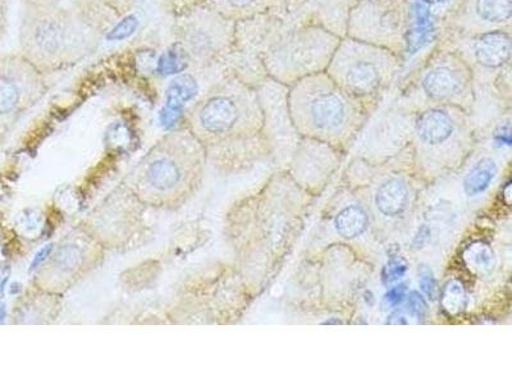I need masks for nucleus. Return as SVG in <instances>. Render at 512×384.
<instances>
[{
    "mask_svg": "<svg viewBox=\"0 0 512 384\" xmlns=\"http://www.w3.org/2000/svg\"><path fill=\"white\" fill-rule=\"evenodd\" d=\"M120 17L100 0H22L21 56L44 75L85 61Z\"/></svg>",
    "mask_w": 512,
    "mask_h": 384,
    "instance_id": "1",
    "label": "nucleus"
},
{
    "mask_svg": "<svg viewBox=\"0 0 512 384\" xmlns=\"http://www.w3.org/2000/svg\"><path fill=\"white\" fill-rule=\"evenodd\" d=\"M207 152L186 127L153 145L135 169L134 191L141 203L160 209L185 205L203 180Z\"/></svg>",
    "mask_w": 512,
    "mask_h": 384,
    "instance_id": "2",
    "label": "nucleus"
},
{
    "mask_svg": "<svg viewBox=\"0 0 512 384\" xmlns=\"http://www.w3.org/2000/svg\"><path fill=\"white\" fill-rule=\"evenodd\" d=\"M185 127L203 144L207 155L222 152L262 131L258 93L226 71L191 105Z\"/></svg>",
    "mask_w": 512,
    "mask_h": 384,
    "instance_id": "3",
    "label": "nucleus"
},
{
    "mask_svg": "<svg viewBox=\"0 0 512 384\" xmlns=\"http://www.w3.org/2000/svg\"><path fill=\"white\" fill-rule=\"evenodd\" d=\"M292 121L300 134L341 143L359 130L368 104L347 93L326 72L306 77L288 90Z\"/></svg>",
    "mask_w": 512,
    "mask_h": 384,
    "instance_id": "4",
    "label": "nucleus"
},
{
    "mask_svg": "<svg viewBox=\"0 0 512 384\" xmlns=\"http://www.w3.org/2000/svg\"><path fill=\"white\" fill-rule=\"evenodd\" d=\"M341 39L323 26L286 17L264 52L265 71L269 79L290 88L306 77L326 72Z\"/></svg>",
    "mask_w": 512,
    "mask_h": 384,
    "instance_id": "5",
    "label": "nucleus"
},
{
    "mask_svg": "<svg viewBox=\"0 0 512 384\" xmlns=\"http://www.w3.org/2000/svg\"><path fill=\"white\" fill-rule=\"evenodd\" d=\"M404 57L391 50L342 38L326 73L337 85L365 104H372L390 88L400 72Z\"/></svg>",
    "mask_w": 512,
    "mask_h": 384,
    "instance_id": "6",
    "label": "nucleus"
},
{
    "mask_svg": "<svg viewBox=\"0 0 512 384\" xmlns=\"http://www.w3.org/2000/svg\"><path fill=\"white\" fill-rule=\"evenodd\" d=\"M173 20V38L191 71L205 73L224 66L232 50L236 22L207 4L187 9Z\"/></svg>",
    "mask_w": 512,
    "mask_h": 384,
    "instance_id": "7",
    "label": "nucleus"
},
{
    "mask_svg": "<svg viewBox=\"0 0 512 384\" xmlns=\"http://www.w3.org/2000/svg\"><path fill=\"white\" fill-rule=\"evenodd\" d=\"M409 84L431 105H448L466 112L474 102L472 70L460 54L440 43L419 64Z\"/></svg>",
    "mask_w": 512,
    "mask_h": 384,
    "instance_id": "8",
    "label": "nucleus"
},
{
    "mask_svg": "<svg viewBox=\"0 0 512 384\" xmlns=\"http://www.w3.org/2000/svg\"><path fill=\"white\" fill-rule=\"evenodd\" d=\"M410 22L411 0H352L345 36L404 57Z\"/></svg>",
    "mask_w": 512,
    "mask_h": 384,
    "instance_id": "9",
    "label": "nucleus"
},
{
    "mask_svg": "<svg viewBox=\"0 0 512 384\" xmlns=\"http://www.w3.org/2000/svg\"><path fill=\"white\" fill-rule=\"evenodd\" d=\"M438 43L460 54L473 72L475 86L484 84L498 94L510 96L511 30L474 35H441Z\"/></svg>",
    "mask_w": 512,
    "mask_h": 384,
    "instance_id": "10",
    "label": "nucleus"
},
{
    "mask_svg": "<svg viewBox=\"0 0 512 384\" xmlns=\"http://www.w3.org/2000/svg\"><path fill=\"white\" fill-rule=\"evenodd\" d=\"M47 75L20 53L0 56V137L48 93Z\"/></svg>",
    "mask_w": 512,
    "mask_h": 384,
    "instance_id": "11",
    "label": "nucleus"
},
{
    "mask_svg": "<svg viewBox=\"0 0 512 384\" xmlns=\"http://www.w3.org/2000/svg\"><path fill=\"white\" fill-rule=\"evenodd\" d=\"M285 20L280 15H262L236 22L235 38L224 70L255 89L267 81L264 52Z\"/></svg>",
    "mask_w": 512,
    "mask_h": 384,
    "instance_id": "12",
    "label": "nucleus"
},
{
    "mask_svg": "<svg viewBox=\"0 0 512 384\" xmlns=\"http://www.w3.org/2000/svg\"><path fill=\"white\" fill-rule=\"evenodd\" d=\"M102 258V250L90 237L76 233L58 246L44 267L38 282L44 291L59 294L79 282Z\"/></svg>",
    "mask_w": 512,
    "mask_h": 384,
    "instance_id": "13",
    "label": "nucleus"
},
{
    "mask_svg": "<svg viewBox=\"0 0 512 384\" xmlns=\"http://www.w3.org/2000/svg\"><path fill=\"white\" fill-rule=\"evenodd\" d=\"M512 29V0H456L442 18L441 35Z\"/></svg>",
    "mask_w": 512,
    "mask_h": 384,
    "instance_id": "14",
    "label": "nucleus"
},
{
    "mask_svg": "<svg viewBox=\"0 0 512 384\" xmlns=\"http://www.w3.org/2000/svg\"><path fill=\"white\" fill-rule=\"evenodd\" d=\"M463 109L448 105H429L416 114L414 134L425 148H442L448 144L465 140L469 134V123Z\"/></svg>",
    "mask_w": 512,
    "mask_h": 384,
    "instance_id": "15",
    "label": "nucleus"
},
{
    "mask_svg": "<svg viewBox=\"0 0 512 384\" xmlns=\"http://www.w3.org/2000/svg\"><path fill=\"white\" fill-rule=\"evenodd\" d=\"M351 3L352 0H286V17L323 26L345 38Z\"/></svg>",
    "mask_w": 512,
    "mask_h": 384,
    "instance_id": "16",
    "label": "nucleus"
},
{
    "mask_svg": "<svg viewBox=\"0 0 512 384\" xmlns=\"http://www.w3.org/2000/svg\"><path fill=\"white\" fill-rule=\"evenodd\" d=\"M204 4L233 22L262 15L286 17V0H204Z\"/></svg>",
    "mask_w": 512,
    "mask_h": 384,
    "instance_id": "17",
    "label": "nucleus"
},
{
    "mask_svg": "<svg viewBox=\"0 0 512 384\" xmlns=\"http://www.w3.org/2000/svg\"><path fill=\"white\" fill-rule=\"evenodd\" d=\"M409 192L408 187L400 180L384 182L379 187L376 195V204L379 212L386 217H397L405 212L408 207Z\"/></svg>",
    "mask_w": 512,
    "mask_h": 384,
    "instance_id": "18",
    "label": "nucleus"
},
{
    "mask_svg": "<svg viewBox=\"0 0 512 384\" xmlns=\"http://www.w3.org/2000/svg\"><path fill=\"white\" fill-rule=\"evenodd\" d=\"M496 173V163L491 158L480 159L465 177L464 190L466 195L477 196L482 194L491 185Z\"/></svg>",
    "mask_w": 512,
    "mask_h": 384,
    "instance_id": "19",
    "label": "nucleus"
},
{
    "mask_svg": "<svg viewBox=\"0 0 512 384\" xmlns=\"http://www.w3.org/2000/svg\"><path fill=\"white\" fill-rule=\"evenodd\" d=\"M336 230L345 239H355L368 227L367 213L360 207L351 205L338 213L335 221Z\"/></svg>",
    "mask_w": 512,
    "mask_h": 384,
    "instance_id": "20",
    "label": "nucleus"
},
{
    "mask_svg": "<svg viewBox=\"0 0 512 384\" xmlns=\"http://www.w3.org/2000/svg\"><path fill=\"white\" fill-rule=\"evenodd\" d=\"M465 303L466 294L463 285L457 281L448 283L442 295L443 309L450 315H456L464 309Z\"/></svg>",
    "mask_w": 512,
    "mask_h": 384,
    "instance_id": "21",
    "label": "nucleus"
},
{
    "mask_svg": "<svg viewBox=\"0 0 512 384\" xmlns=\"http://www.w3.org/2000/svg\"><path fill=\"white\" fill-rule=\"evenodd\" d=\"M466 259L480 272L491 271L495 258H493L492 250L484 244H475L466 251Z\"/></svg>",
    "mask_w": 512,
    "mask_h": 384,
    "instance_id": "22",
    "label": "nucleus"
},
{
    "mask_svg": "<svg viewBox=\"0 0 512 384\" xmlns=\"http://www.w3.org/2000/svg\"><path fill=\"white\" fill-rule=\"evenodd\" d=\"M406 271H408L406 260L401 258V256H392L383 269L382 278L384 285L390 286L392 283L400 281L405 276Z\"/></svg>",
    "mask_w": 512,
    "mask_h": 384,
    "instance_id": "23",
    "label": "nucleus"
},
{
    "mask_svg": "<svg viewBox=\"0 0 512 384\" xmlns=\"http://www.w3.org/2000/svg\"><path fill=\"white\" fill-rule=\"evenodd\" d=\"M418 273L419 285L424 294L432 301L437 300L440 290H438L437 281L436 278H434L432 269H429L428 265H422V267L419 268Z\"/></svg>",
    "mask_w": 512,
    "mask_h": 384,
    "instance_id": "24",
    "label": "nucleus"
},
{
    "mask_svg": "<svg viewBox=\"0 0 512 384\" xmlns=\"http://www.w3.org/2000/svg\"><path fill=\"white\" fill-rule=\"evenodd\" d=\"M493 141H495L496 148H509L511 145L510 118H506V120L498 123L495 132H493Z\"/></svg>",
    "mask_w": 512,
    "mask_h": 384,
    "instance_id": "25",
    "label": "nucleus"
},
{
    "mask_svg": "<svg viewBox=\"0 0 512 384\" xmlns=\"http://www.w3.org/2000/svg\"><path fill=\"white\" fill-rule=\"evenodd\" d=\"M200 4H204V0H163L164 9L173 17Z\"/></svg>",
    "mask_w": 512,
    "mask_h": 384,
    "instance_id": "26",
    "label": "nucleus"
},
{
    "mask_svg": "<svg viewBox=\"0 0 512 384\" xmlns=\"http://www.w3.org/2000/svg\"><path fill=\"white\" fill-rule=\"evenodd\" d=\"M406 286L400 285L391 288L383 297L382 306L384 309H393L405 300Z\"/></svg>",
    "mask_w": 512,
    "mask_h": 384,
    "instance_id": "27",
    "label": "nucleus"
},
{
    "mask_svg": "<svg viewBox=\"0 0 512 384\" xmlns=\"http://www.w3.org/2000/svg\"><path fill=\"white\" fill-rule=\"evenodd\" d=\"M408 309L411 315H414L416 319H423L425 313H427V304L423 299V296L419 292H410L408 296Z\"/></svg>",
    "mask_w": 512,
    "mask_h": 384,
    "instance_id": "28",
    "label": "nucleus"
},
{
    "mask_svg": "<svg viewBox=\"0 0 512 384\" xmlns=\"http://www.w3.org/2000/svg\"><path fill=\"white\" fill-rule=\"evenodd\" d=\"M100 2L111 8L118 17L122 18L137 6L139 0H100Z\"/></svg>",
    "mask_w": 512,
    "mask_h": 384,
    "instance_id": "29",
    "label": "nucleus"
},
{
    "mask_svg": "<svg viewBox=\"0 0 512 384\" xmlns=\"http://www.w3.org/2000/svg\"><path fill=\"white\" fill-rule=\"evenodd\" d=\"M9 25V0H0V45L6 39Z\"/></svg>",
    "mask_w": 512,
    "mask_h": 384,
    "instance_id": "30",
    "label": "nucleus"
},
{
    "mask_svg": "<svg viewBox=\"0 0 512 384\" xmlns=\"http://www.w3.org/2000/svg\"><path fill=\"white\" fill-rule=\"evenodd\" d=\"M387 324H391V326H405V324H408V320H406L404 314L393 312L390 317H388Z\"/></svg>",
    "mask_w": 512,
    "mask_h": 384,
    "instance_id": "31",
    "label": "nucleus"
},
{
    "mask_svg": "<svg viewBox=\"0 0 512 384\" xmlns=\"http://www.w3.org/2000/svg\"><path fill=\"white\" fill-rule=\"evenodd\" d=\"M8 271L6 269L0 268V296L3 294L4 285H6Z\"/></svg>",
    "mask_w": 512,
    "mask_h": 384,
    "instance_id": "32",
    "label": "nucleus"
},
{
    "mask_svg": "<svg viewBox=\"0 0 512 384\" xmlns=\"http://www.w3.org/2000/svg\"><path fill=\"white\" fill-rule=\"evenodd\" d=\"M0 318H2V310H0Z\"/></svg>",
    "mask_w": 512,
    "mask_h": 384,
    "instance_id": "33",
    "label": "nucleus"
}]
</instances>
